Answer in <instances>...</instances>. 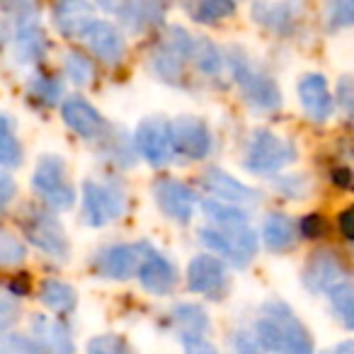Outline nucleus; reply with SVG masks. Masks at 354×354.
<instances>
[{
	"instance_id": "nucleus-1",
	"label": "nucleus",
	"mask_w": 354,
	"mask_h": 354,
	"mask_svg": "<svg viewBox=\"0 0 354 354\" xmlns=\"http://www.w3.org/2000/svg\"><path fill=\"white\" fill-rule=\"evenodd\" d=\"M255 339L272 354H313V337L284 301H267L262 306Z\"/></svg>"
},
{
	"instance_id": "nucleus-2",
	"label": "nucleus",
	"mask_w": 354,
	"mask_h": 354,
	"mask_svg": "<svg viewBox=\"0 0 354 354\" xmlns=\"http://www.w3.org/2000/svg\"><path fill=\"white\" fill-rule=\"evenodd\" d=\"M231 73L250 107L262 109V112H274L281 107V93L274 78H270L265 71L257 68L241 49L231 51Z\"/></svg>"
},
{
	"instance_id": "nucleus-3",
	"label": "nucleus",
	"mask_w": 354,
	"mask_h": 354,
	"mask_svg": "<svg viewBox=\"0 0 354 354\" xmlns=\"http://www.w3.org/2000/svg\"><path fill=\"white\" fill-rule=\"evenodd\" d=\"M199 241L214 252L223 255L236 267H245L257 252V236L248 223L241 226H214L199 231Z\"/></svg>"
},
{
	"instance_id": "nucleus-4",
	"label": "nucleus",
	"mask_w": 354,
	"mask_h": 354,
	"mask_svg": "<svg viewBox=\"0 0 354 354\" xmlns=\"http://www.w3.org/2000/svg\"><path fill=\"white\" fill-rule=\"evenodd\" d=\"M37 192L44 197L54 212H66L73 207L75 192L71 183L66 180V162L61 156H44L37 162L35 180H32Z\"/></svg>"
},
{
	"instance_id": "nucleus-5",
	"label": "nucleus",
	"mask_w": 354,
	"mask_h": 354,
	"mask_svg": "<svg viewBox=\"0 0 354 354\" xmlns=\"http://www.w3.org/2000/svg\"><path fill=\"white\" fill-rule=\"evenodd\" d=\"M294 158L296 148L289 141L274 136L267 129H257L250 136V146L245 153V170L267 175V172H277L279 167L289 165Z\"/></svg>"
},
{
	"instance_id": "nucleus-6",
	"label": "nucleus",
	"mask_w": 354,
	"mask_h": 354,
	"mask_svg": "<svg viewBox=\"0 0 354 354\" xmlns=\"http://www.w3.org/2000/svg\"><path fill=\"white\" fill-rule=\"evenodd\" d=\"M127 212L124 189L114 183H85L83 185V216L88 226H104Z\"/></svg>"
},
{
	"instance_id": "nucleus-7",
	"label": "nucleus",
	"mask_w": 354,
	"mask_h": 354,
	"mask_svg": "<svg viewBox=\"0 0 354 354\" xmlns=\"http://www.w3.org/2000/svg\"><path fill=\"white\" fill-rule=\"evenodd\" d=\"M22 231H25L27 241L32 245H37L54 260L68 257V238H66V231L59 223V218L51 216V214L32 209L30 216H25V221H22Z\"/></svg>"
},
{
	"instance_id": "nucleus-8",
	"label": "nucleus",
	"mask_w": 354,
	"mask_h": 354,
	"mask_svg": "<svg viewBox=\"0 0 354 354\" xmlns=\"http://www.w3.org/2000/svg\"><path fill=\"white\" fill-rule=\"evenodd\" d=\"M133 146L138 148L148 165L162 167L175 158V143H172V127L165 119H146L138 124Z\"/></svg>"
},
{
	"instance_id": "nucleus-9",
	"label": "nucleus",
	"mask_w": 354,
	"mask_h": 354,
	"mask_svg": "<svg viewBox=\"0 0 354 354\" xmlns=\"http://www.w3.org/2000/svg\"><path fill=\"white\" fill-rule=\"evenodd\" d=\"M6 35L17 64H37V61L44 59L46 49H49L46 35L39 25V15L27 17V20L17 22V25L8 27Z\"/></svg>"
},
{
	"instance_id": "nucleus-10",
	"label": "nucleus",
	"mask_w": 354,
	"mask_h": 354,
	"mask_svg": "<svg viewBox=\"0 0 354 354\" xmlns=\"http://www.w3.org/2000/svg\"><path fill=\"white\" fill-rule=\"evenodd\" d=\"M172 127V143H175V156H183L187 160H199L212 148V131L197 117H180L170 122Z\"/></svg>"
},
{
	"instance_id": "nucleus-11",
	"label": "nucleus",
	"mask_w": 354,
	"mask_h": 354,
	"mask_svg": "<svg viewBox=\"0 0 354 354\" xmlns=\"http://www.w3.org/2000/svg\"><path fill=\"white\" fill-rule=\"evenodd\" d=\"M146 252V243L141 245H112L95 257V270L107 279H129L138 274Z\"/></svg>"
},
{
	"instance_id": "nucleus-12",
	"label": "nucleus",
	"mask_w": 354,
	"mask_h": 354,
	"mask_svg": "<svg viewBox=\"0 0 354 354\" xmlns=\"http://www.w3.org/2000/svg\"><path fill=\"white\" fill-rule=\"evenodd\" d=\"M153 194H156V204L160 207V212L165 214L167 218L180 223H187L194 214V192L180 180H160L153 187Z\"/></svg>"
},
{
	"instance_id": "nucleus-13",
	"label": "nucleus",
	"mask_w": 354,
	"mask_h": 354,
	"mask_svg": "<svg viewBox=\"0 0 354 354\" xmlns=\"http://www.w3.org/2000/svg\"><path fill=\"white\" fill-rule=\"evenodd\" d=\"M138 281H141L143 289L151 291V294L167 296L177 284V272L165 255H160L158 250L146 245L141 270H138Z\"/></svg>"
},
{
	"instance_id": "nucleus-14",
	"label": "nucleus",
	"mask_w": 354,
	"mask_h": 354,
	"mask_svg": "<svg viewBox=\"0 0 354 354\" xmlns=\"http://www.w3.org/2000/svg\"><path fill=\"white\" fill-rule=\"evenodd\" d=\"M83 39L90 46V51L109 66H117L127 54V41H124L122 32L104 20H95L83 35Z\"/></svg>"
},
{
	"instance_id": "nucleus-15",
	"label": "nucleus",
	"mask_w": 354,
	"mask_h": 354,
	"mask_svg": "<svg viewBox=\"0 0 354 354\" xmlns=\"http://www.w3.org/2000/svg\"><path fill=\"white\" fill-rule=\"evenodd\" d=\"M187 284L194 294L214 296L226 284V267L216 255H197L187 267Z\"/></svg>"
},
{
	"instance_id": "nucleus-16",
	"label": "nucleus",
	"mask_w": 354,
	"mask_h": 354,
	"mask_svg": "<svg viewBox=\"0 0 354 354\" xmlns=\"http://www.w3.org/2000/svg\"><path fill=\"white\" fill-rule=\"evenodd\" d=\"M304 281L310 291H325L328 294L333 286L344 281V267L330 250H318L304 270Z\"/></svg>"
},
{
	"instance_id": "nucleus-17",
	"label": "nucleus",
	"mask_w": 354,
	"mask_h": 354,
	"mask_svg": "<svg viewBox=\"0 0 354 354\" xmlns=\"http://www.w3.org/2000/svg\"><path fill=\"white\" fill-rule=\"evenodd\" d=\"M301 107L313 122H325L333 114V95L328 90V80L318 73H308L299 83Z\"/></svg>"
},
{
	"instance_id": "nucleus-18",
	"label": "nucleus",
	"mask_w": 354,
	"mask_h": 354,
	"mask_svg": "<svg viewBox=\"0 0 354 354\" xmlns=\"http://www.w3.org/2000/svg\"><path fill=\"white\" fill-rule=\"evenodd\" d=\"M54 22L64 37H83L95 22L93 3H88V0H56Z\"/></svg>"
},
{
	"instance_id": "nucleus-19",
	"label": "nucleus",
	"mask_w": 354,
	"mask_h": 354,
	"mask_svg": "<svg viewBox=\"0 0 354 354\" xmlns=\"http://www.w3.org/2000/svg\"><path fill=\"white\" fill-rule=\"evenodd\" d=\"M61 117H64V122L68 124L71 131H75L78 136H83V138L100 136V133H102V129H104L102 114H100L97 109H95L93 104H90L88 100H83V97L66 100L64 107H61Z\"/></svg>"
},
{
	"instance_id": "nucleus-20",
	"label": "nucleus",
	"mask_w": 354,
	"mask_h": 354,
	"mask_svg": "<svg viewBox=\"0 0 354 354\" xmlns=\"http://www.w3.org/2000/svg\"><path fill=\"white\" fill-rule=\"evenodd\" d=\"M204 187H207L209 194H214L216 199H221V202H228V204H255L257 197L260 194L255 192V189H250L248 185L238 183L236 177H231L228 172L218 170V167H212V170H207V175H204Z\"/></svg>"
},
{
	"instance_id": "nucleus-21",
	"label": "nucleus",
	"mask_w": 354,
	"mask_h": 354,
	"mask_svg": "<svg viewBox=\"0 0 354 354\" xmlns=\"http://www.w3.org/2000/svg\"><path fill=\"white\" fill-rule=\"evenodd\" d=\"M32 333L49 349V354H75L73 337H71L68 328L59 320L46 318V315H35L32 318Z\"/></svg>"
},
{
	"instance_id": "nucleus-22",
	"label": "nucleus",
	"mask_w": 354,
	"mask_h": 354,
	"mask_svg": "<svg viewBox=\"0 0 354 354\" xmlns=\"http://www.w3.org/2000/svg\"><path fill=\"white\" fill-rule=\"evenodd\" d=\"M117 12L131 32H143L146 27L162 20L165 0H124Z\"/></svg>"
},
{
	"instance_id": "nucleus-23",
	"label": "nucleus",
	"mask_w": 354,
	"mask_h": 354,
	"mask_svg": "<svg viewBox=\"0 0 354 354\" xmlns=\"http://www.w3.org/2000/svg\"><path fill=\"white\" fill-rule=\"evenodd\" d=\"M172 325L183 342H189V339L204 337V333L209 330V315L197 304H180L172 308Z\"/></svg>"
},
{
	"instance_id": "nucleus-24",
	"label": "nucleus",
	"mask_w": 354,
	"mask_h": 354,
	"mask_svg": "<svg viewBox=\"0 0 354 354\" xmlns=\"http://www.w3.org/2000/svg\"><path fill=\"white\" fill-rule=\"evenodd\" d=\"M262 241L272 252L286 250L296 243V223L284 214H270L262 226Z\"/></svg>"
},
{
	"instance_id": "nucleus-25",
	"label": "nucleus",
	"mask_w": 354,
	"mask_h": 354,
	"mask_svg": "<svg viewBox=\"0 0 354 354\" xmlns=\"http://www.w3.org/2000/svg\"><path fill=\"white\" fill-rule=\"evenodd\" d=\"M187 56H183L180 51H175L167 44H158V49L151 56V66L158 75H160L165 83H183L185 78V64H187Z\"/></svg>"
},
{
	"instance_id": "nucleus-26",
	"label": "nucleus",
	"mask_w": 354,
	"mask_h": 354,
	"mask_svg": "<svg viewBox=\"0 0 354 354\" xmlns=\"http://www.w3.org/2000/svg\"><path fill=\"white\" fill-rule=\"evenodd\" d=\"M39 299L46 308L56 310V313H71L75 308V304H78V296H75L73 286L59 279H46L41 284Z\"/></svg>"
},
{
	"instance_id": "nucleus-27",
	"label": "nucleus",
	"mask_w": 354,
	"mask_h": 354,
	"mask_svg": "<svg viewBox=\"0 0 354 354\" xmlns=\"http://www.w3.org/2000/svg\"><path fill=\"white\" fill-rule=\"evenodd\" d=\"M252 15L262 22L265 27L274 32H286L291 27V22L296 20L294 15V8L291 3H277V6H270V3H257Z\"/></svg>"
},
{
	"instance_id": "nucleus-28",
	"label": "nucleus",
	"mask_w": 354,
	"mask_h": 354,
	"mask_svg": "<svg viewBox=\"0 0 354 354\" xmlns=\"http://www.w3.org/2000/svg\"><path fill=\"white\" fill-rule=\"evenodd\" d=\"M330 306H333L337 320L344 325V328L354 330V284L352 281H339L337 286L328 291Z\"/></svg>"
},
{
	"instance_id": "nucleus-29",
	"label": "nucleus",
	"mask_w": 354,
	"mask_h": 354,
	"mask_svg": "<svg viewBox=\"0 0 354 354\" xmlns=\"http://www.w3.org/2000/svg\"><path fill=\"white\" fill-rule=\"evenodd\" d=\"M202 209L209 221H214V226H241V223H248V214L238 204H228L221 202V199H207L202 204Z\"/></svg>"
},
{
	"instance_id": "nucleus-30",
	"label": "nucleus",
	"mask_w": 354,
	"mask_h": 354,
	"mask_svg": "<svg viewBox=\"0 0 354 354\" xmlns=\"http://www.w3.org/2000/svg\"><path fill=\"white\" fill-rule=\"evenodd\" d=\"M192 61L202 73L207 75H218L223 68V56L221 51L214 46V41L204 39V37H197L194 41V54H192Z\"/></svg>"
},
{
	"instance_id": "nucleus-31",
	"label": "nucleus",
	"mask_w": 354,
	"mask_h": 354,
	"mask_svg": "<svg viewBox=\"0 0 354 354\" xmlns=\"http://www.w3.org/2000/svg\"><path fill=\"white\" fill-rule=\"evenodd\" d=\"M325 25L328 30L354 27V0H328L325 3Z\"/></svg>"
},
{
	"instance_id": "nucleus-32",
	"label": "nucleus",
	"mask_w": 354,
	"mask_h": 354,
	"mask_svg": "<svg viewBox=\"0 0 354 354\" xmlns=\"http://www.w3.org/2000/svg\"><path fill=\"white\" fill-rule=\"evenodd\" d=\"M0 162L6 167H17L22 162V148L12 136L10 117H3V129H0Z\"/></svg>"
},
{
	"instance_id": "nucleus-33",
	"label": "nucleus",
	"mask_w": 354,
	"mask_h": 354,
	"mask_svg": "<svg viewBox=\"0 0 354 354\" xmlns=\"http://www.w3.org/2000/svg\"><path fill=\"white\" fill-rule=\"evenodd\" d=\"M233 12H236V0H202L194 10V20L204 22V25H214Z\"/></svg>"
},
{
	"instance_id": "nucleus-34",
	"label": "nucleus",
	"mask_w": 354,
	"mask_h": 354,
	"mask_svg": "<svg viewBox=\"0 0 354 354\" xmlns=\"http://www.w3.org/2000/svg\"><path fill=\"white\" fill-rule=\"evenodd\" d=\"M30 93L46 104H59V100L64 97V83L49 75H35V80L30 83Z\"/></svg>"
},
{
	"instance_id": "nucleus-35",
	"label": "nucleus",
	"mask_w": 354,
	"mask_h": 354,
	"mask_svg": "<svg viewBox=\"0 0 354 354\" xmlns=\"http://www.w3.org/2000/svg\"><path fill=\"white\" fill-rule=\"evenodd\" d=\"M3 354H49V349L39 339L10 333L3 337Z\"/></svg>"
},
{
	"instance_id": "nucleus-36",
	"label": "nucleus",
	"mask_w": 354,
	"mask_h": 354,
	"mask_svg": "<svg viewBox=\"0 0 354 354\" xmlns=\"http://www.w3.org/2000/svg\"><path fill=\"white\" fill-rule=\"evenodd\" d=\"M88 354H131L122 335H97L88 342Z\"/></svg>"
},
{
	"instance_id": "nucleus-37",
	"label": "nucleus",
	"mask_w": 354,
	"mask_h": 354,
	"mask_svg": "<svg viewBox=\"0 0 354 354\" xmlns=\"http://www.w3.org/2000/svg\"><path fill=\"white\" fill-rule=\"evenodd\" d=\"M66 75L75 85H88L93 80V64L78 51H68L66 54Z\"/></svg>"
},
{
	"instance_id": "nucleus-38",
	"label": "nucleus",
	"mask_w": 354,
	"mask_h": 354,
	"mask_svg": "<svg viewBox=\"0 0 354 354\" xmlns=\"http://www.w3.org/2000/svg\"><path fill=\"white\" fill-rule=\"evenodd\" d=\"M22 260H25V245L10 231H3L0 233V262L6 267H10V265H20Z\"/></svg>"
},
{
	"instance_id": "nucleus-39",
	"label": "nucleus",
	"mask_w": 354,
	"mask_h": 354,
	"mask_svg": "<svg viewBox=\"0 0 354 354\" xmlns=\"http://www.w3.org/2000/svg\"><path fill=\"white\" fill-rule=\"evenodd\" d=\"M0 3H3V12L8 17V27L37 15L35 0H0Z\"/></svg>"
},
{
	"instance_id": "nucleus-40",
	"label": "nucleus",
	"mask_w": 354,
	"mask_h": 354,
	"mask_svg": "<svg viewBox=\"0 0 354 354\" xmlns=\"http://www.w3.org/2000/svg\"><path fill=\"white\" fill-rule=\"evenodd\" d=\"M337 100L344 117L354 124V78H342L337 85Z\"/></svg>"
},
{
	"instance_id": "nucleus-41",
	"label": "nucleus",
	"mask_w": 354,
	"mask_h": 354,
	"mask_svg": "<svg viewBox=\"0 0 354 354\" xmlns=\"http://www.w3.org/2000/svg\"><path fill=\"white\" fill-rule=\"evenodd\" d=\"M233 347H236V354H262V344L248 333H238L233 339Z\"/></svg>"
},
{
	"instance_id": "nucleus-42",
	"label": "nucleus",
	"mask_w": 354,
	"mask_h": 354,
	"mask_svg": "<svg viewBox=\"0 0 354 354\" xmlns=\"http://www.w3.org/2000/svg\"><path fill=\"white\" fill-rule=\"evenodd\" d=\"M301 231H304V236L308 238H318L325 233V221L323 216H318V214H308V216L301 221Z\"/></svg>"
},
{
	"instance_id": "nucleus-43",
	"label": "nucleus",
	"mask_w": 354,
	"mask_h": 354,
	"mask_svg": "<svg viewBox=\"0 0 354 354\" xmlns=\"http://www.w3.org/2000/svg\"><path fill=\"white\" fill-rule=\"evenodd\" d=\"M185 354H218V349L212 342H207L204 337H199L185 342Z\"/></svg>"
},
{
	"instance_id": "nucleus-44",
	"label": "nucleus",
	"mask_w": 354,
	"mask_h": 354,
	"mask_svg": "<svg viewBox=\"0 0 354 354\" xmlns=\"http://www.w3.org/2000/svg\"><path fill=\"white\" fill-rule=\"evenodd\" d=\"M339 233H342L347 241H354V204L339 214Z\"/></svg>"
},
{
	"instance_id": "nucleus-45",
	"label": "nucleus",
	"mask_w": 354,
	"mask_h": 354,
	"mask_svg": "<svg viewBox=\"0 0 354 354\" xmlns=\"http://www.w3.org/2000/svg\"><path fill=\"white\" fill-rule=\"evenodd\" d=\"M12 194H15V183H12V177L0 175V204H3V209H8V204L12 202Z\"/></svg>"
},
{
	"instance_id": "nucleus-46",
	"label": "nucleus",
	"mask_w": 354,
	"mask_h": 354,
	"mask_svg": "<svg viewBox=\"0 0 354 354\" xmlns=\"http://www.w3.org/2000/svg\"><path fill=\"white\" fill-rule=\"evenodd\" d=\"M8 291L10 294H17V296H25L27 291H30V279H27V274H25V279L20 281V277L17 279H12L10 284H8Z\"/></svg>"
},
{
	"instance_id": "nucleus-47",
	"label": "nucleus",
	"mask_w": 354,
	"mask_h": 354,
	"mask_svg": "<svg viewBox=\"0 0 354 354\" xmlns=\"http://www.w3.org/2000/svg\"><path fill=\"white\" fill-rule=\"evenodd\" d=\"M3 320H0V325H3V330H8L10 328V320L15 318V313H12V304H10V299H3Z\"/></svg>"
},
{
	"instance_id": "nucleus-48",
	"label": "nucleus",
	"mask_w": 354,
	"mask_h": 354,
	"mask_svg": "<svg viewBox=\"0 0 354 354\" xmlns=\"http://www.w3.org/2000/svg\"><path fill=\"white\" fill-rule=\"evenodd\" d=\"M325 354H354V339H344V342L335 344V347L328 349Z\"/></svg>"
},
{
	"instance_id": "nucleus-49",
	"label": "nucleus",
	"mask_w": 354,
	"mask_h": 354,
	"mask_svg": "<svg viewBox=\"0 0 354 354\" xmlns=\"http://www.w3.org/2000/svg\"><path fill=\"white\" fill-rule=\"evenodd\" d=\"M95 6H100L102 10H119L124 0H93Z\"/></svg>"
}]
</instances>
